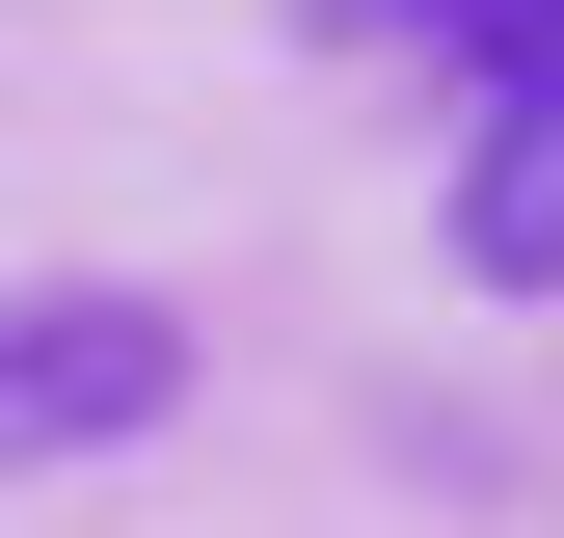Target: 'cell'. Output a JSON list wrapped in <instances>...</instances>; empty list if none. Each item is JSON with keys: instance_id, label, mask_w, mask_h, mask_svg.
<instances>
[{"instance_id": "7a4b0ae2", "label": "cell", "mask_w": 564, "mask_h": 538, "mask_svg": "<svg viewBox=\"0 0 564 538\" xmlns=\"http://www.w3.org/2000/svg\"><path fill=\"white\" fill-rule=\"evenodd\" d=\"M457 269H484V297H564V82L484 108V162H457Z\"/></svg>"}, {"instance_id": "6da1fadb", "label": "cell", "mask_w": 564, "mask_h": 538, "mask_svg": "<svg viewBox=\"0 0 564 538\" xmlns=\"http://www.w3.org/2000/svg\"><path fill=\"white\" fill-rule=\"evenodd\" d=\"M188 404V323L108 297V269H54V297H0V458H134Z\"/></svg>"}, {"instance_id": "3957f363", "label": "cell", "mask_w": 564, "mask_h": 538, "mask_svg": "<svg viewBox=\"0 0 564 538\" xmlns=\"http://www.w3.org/2000/svg\"><path fill=\"white\" fill-rule=\"evenodd\" d=\"M431 54H484V108H538L564 82V0H431Z\"/></svg>"}]
</instances>
